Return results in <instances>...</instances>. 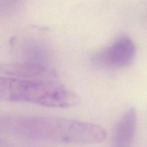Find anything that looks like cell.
Here are the masks:
<instances>
[{
  "instance_id": "cell-1",
  "label": "cell",
  "mask_w": 147,
  "mask_h": 147,
  "mask_svg": "<svg viewBox=\"0 0 147 147\" xmlns=\"http://www.w3.org/2000/svg\"><path fill=\"white\" fill-rule=\"evenodd\" d=\"M9 126L23 138L36 141L95 144L105 141L106 130L94 123L59 117H18Z\"/></svg>"
},
{
  "instance_id": "cell-4",
  "label": "cell",
  "mask_w": 147,
  "mask_h": 147,
  "mask_svg": "<svg viewBox=\"0 0 147 147\" xmlns=\"http://www.w3.org/2000/svg\"><path fill=\"white\" fill-rule=\"evenodd\" d=\"M0 73L7 77L25 80H57L55 72L37 63L0 65Z\"/></svg>"
},
{
  "instance_id": "cell-2",
  "label": "cell",
  "mask_w": 147,
  "mask_h": 147,
  "mask_svg": "<svg viewBox=\"0 0 147 147\" xmlns=\"http://www.w3.org/2000/svg\"><path fill=\"white\" fill-rule=\"evenodd\" d=\"M0 100L51 108L77 106L78 96L57 80H25L0 76Z\"/></svg>"
},
{
  "instance_id": "cell-6",
  "label": "cell",
  "mask_w": 147,
  "mask_h": 147,
  "mask_svg": "<svg viewBox=\"0 0 147 147\" xmlns=\"http://www.w3.org/2000/svg\"><path fill=\"white\" fill-rule=\"evenodd\" d=\"M22 0H0V7L4 9H11L20 5Z\"/></svg>"
},
{
  "instance_id": "cell-3",
  "label": "cell",
  "mask_w": 147,
  "mask_h": 147,
  "mask_svg": "<svg viewBox=\"0 0 147 147\" xmlns=\"http://www.w3.org/2000/svg\"><path fill=\"white\" fill-rule=\"evenodd\" d=\"M136 54V46L126 36L119 37L111 45L103 49L93 57L96 65L104 68H121L129 65Z\"/></svg>"
},
{
  "instance_id": "cell-5",
  "label": "cell",
  "mask_w": 147,
  "mask_h": 147,
  "mask_svg": "<svg viewBox=\"0 0 147 147\" xmlns=\"http://www.w3.org/2000/svg\"><path fill=\"white\" fill-rule=\"evenodd\" d=\"M137 125V115L130 109L121 119L115 129L112 147H131L134 139Z\"/></svg>"
}]
</instances>
